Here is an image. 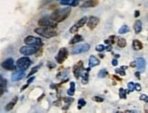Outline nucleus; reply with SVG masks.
Segmentation results:
<instances>
[{
    "label": "nucleus",
    "instance_id": "48",
    "mask_svg": "<svg viewBox=\"0 0 148 113\" xmlns=\"http://www.w3.org/2000/svg\"><path fill=\"white\" fill-rule=\"evenodd\" d=\"M119 57H120V56L118 55V54H116V55H115V58H119Z\"/></svg>",
    "mask_w": 148,
    "mask_h": 113
},
{
    "label": "nucleus",
    "instance_id": "7",
    "mask_svg": "<svg viewBox=\"0 0 148 113\" xmlns=\"http://www.w3.org/2000/svg\"><path fill=\"white\" fill-rule=\"evenodd\" d=\"M68 55H69V52H68V49L66 48H61L58 52V55L56 56V61L58 63L61 64L63 63L64 61L66 60V58H68Z\"/></svg>",
    "mask_w": 148,
    "mask_h": 113
},
{
    "label": "nucleus",
    "instance_id": "11",
    "mask_svg": "<svg viewBox=\"0 0 148 113\" xmlns=\"http://www.w3.org/2000/svg\"><path fill=\"white\" fill-rule=\"evenodd\" d=\"M1 66L5 69H6V70H10V71L15 70V62H14L13 58H8V59H6L5 61L2 62Z\"/></svg>",
    "mask_w": 148,
    "mask_h": 113
},
{
    "label": "nucleus",
    "instance_id": "29",
    "mask_svg": "<svg viewBox=\"0 0 148 113\" xmlns=\"http://www.w3.org/2000/svg\"><path fill=\"white\" fill-rule=\"evenodd\" d=\"M39 67H40V66H36V67H34L32 69V70L30 71V72L29 73V75H27V77H31V76H32L33 74H35V73L36 72H38V70H39Z\"/></svg>",
    "mask_w": 148,
    "mask_h": 113
},
{
    "label": "nucleus",
    "instance_id": "26",
    "mask_svg": "<svg viewBox=\"0 0 148 113\" xmlns=\"http://www.w3.org/2000/svg\"><path fill=\"white\" fill-rule=\"evenodd\" d=\"M128 90H124L123 88H120L119 90V96L121 99H126V94H128Z\"/></svg>",
    "mask_w": 148,
    "mask_h": 113
},
{
    "label": "nucleus",
    "instance_id": "12",
    "mask_svg": "<svg viewBox=\"0 0 148 113\" xmlns=\"http://www.w3.org/2000/svg\"><path fill=\"white\" fill-rule=\"evenodd\" d=\"M25 76V71L21 70V69H18V70H16L15 72L12 74L11 76V80L16 82V81H18L20 79H22Z\"/></svg>",
    "mask_w": 148,
    "mask_h": 113
},
{
    "label": "nucleus",
    "instance_id": "39",
    "mask_svg": "<svg viewBox=\"0 0 148 113\" xmlns=\"http://www.w3.org/2000/svg\"><path fill=\"white\" fill-rule=\"evenodd\" d=\"M140 100H144L145 102L148 101V98H147V96H146V95H141V96H140Z\"/></svg>",
    "mask_w": 148,
    "mask_h": 113
},
{
    "label": "nucleus",
    "instance_id": "36",
    "mask_svg": "<svg viewBox=\"0 0 148 113\" xmlns=\"http://www.w3.org/2000/svg\"><path fill=\"white\" fill-rule=\"evenodd\" d=\"M4 91H5V86L3 84H1V83H0V97H1L3 94H4Z\"/></svg>",
    "mask_w": 148,
    "mask_h": 113
},
{
    "label": "nucleus",
    "instance_id": "41",
    "mask_svg": "<svg viewBox=\"0 0 148 113\" xmlns=\"http://www.w3.org/2000/svg\"><path fill=\"white\" fill-rule=\"evenodd\" d=\"M112 66H117L118 65L117 59H116V58H114V59H112Z\"/></svg>",
    "mask_w": 148,
    "mask_h": 113
},
{
    "label": "nucleus",
    "instance_id": "38",
    "mask_svg": "<svg viewBox=\"0 0 148 113\" xmlns=\"http://www.w3.org/2000/svg\"><path fill=\"white\" fill-rule=\"evenodd\" d=\"M0 83L3 84L4 86H6V80L2 77V76H1V75H0Z\"/></svg>",
    "mask_w": 148,
    "mask_h": 113
},
{
    "label": "nucleus",
    "instance_id": "25",
    "mask_svg": "<svg viewBox=\"0 0 148 113\" xmlns=\"http://www.w3.org/2000/svg\"><path fill=\"white\" fill-rule=\"evenodd\" d=\"M98 76H99V78H101V79H104V78L108 76V71L106 70L105 69H101L100 72H99V74H98Z\"/></svg>",
    "mask_w": 148,
    "mask_h": 113
},
{
    "label": "nucleus",
    "instance_id": "31",
    "mask_svg": "<svg viewBox=\"0 0 148 113\" xmlns=\"http://www.w3.org/2000/svg\"><path fill=\"white\" fill-rule=\"evenodd\" d=\"M133 90H135V83L129 82L128 83V92L130 93V92L133 91Z\"/></svg>",
    "mask_w": 148,
    "mask_h": 113
},
{
    "label": "nucleus",
    "instance_id": "1",
    "mask_svg": "<svg viewBox=\"0 0 148 113\" xmlns=\"http://www.w3.org/2000/svg\"><path fill=\"white\" fill-rule=\"evenodd\" d=\"M71 8L69 6H67V7L59 8V9L54 10L50 17L54 22L60 23V22L64 21L71 15Z\"/></svg>",
    "mask_w": 148,
    "mask_h": 113
},
{
    "label": "nucleus",
    "instance_id": "4",
    "mask_svg": "<svg viewBox=\"0 0 148 113\" xmlns=\"http://www.w3.org/2000/svg\"><path fill=\"white\" fill-rule=\"evenodd\" d=\"M39 27H51V28H57L56 22H54L50 17H42L38 21Z\"/></svg>",
    "mask_w": 148,
    "mask_h": 113
},
{
    "label": "nucleus",
    "instance_id": "27",
    "mask_svg": "<svg viewBox=\"0 0 148 113\" xmlns=\"http://www.w3.org/2000/svg\"><path fill=\"white\" fill-rule=\"evenodd\" d=\"M115 39H116V36H111L109 37V39H105V44H107V45H112L114 42H115Z\"/></svg>",
    "mask_w": 148,
    "mask_h": 113
},
{
    "label": "nucleus",
    "instance_id": "49",
    "mask_svg": "<svg viewBox=\"0 0 148 113\" xmlns=\"http://www.w3.org/2000/svg\"><path fill=\"white\" fill-rule=\"evenodd\" d=\"M58 1H63V0H58Z\"/></svg>",
    "mask_w": 148,
    "mask_h": 113
},
{
    "label": "nucleus",
    "instance_id": "34",
    "mask_svg": "<svg viewBox=\"0 0 148 113\" xmlns=\"http://www.w3.org/2000/svg\"><path fill=\"white\" fill-rule=\"evenodd\" d=\"M92 100H94V101L96 102H103L104 99L102 98V97H98V96H94L93 98H92Z\"/></svg>",
    "mask_w": 148,
    "mask_h": 113
},
{
    "label": "nucleus",
    "instance_id": "32",
    "mask_svg": "<svg viewBox=\"0 0 148 113\" xmlns=\"http://www.w3.org/2000/svg\"><path fill=\"white\" fill-rule=\"evenodd\" d=\"M95 49H96L98 52H102L103 50H105V47H104L103 45H97Z\"/></svg>",
    "mask_w": 148,
    "mask_h": 113
},
{
    "label": "nucleus",
    "instance_id": "10",
    "mask_svg": "<svg viewBox=\"0 0 148 113\" xmlns=\"http://www.w3.org/2000/svg\"><path fill=\"white\" fill-rule=\"evenodd\" d=\"M87 27H89V29L92 30L98 26V24L100 23V19L97 17H90L87 19Z\"/></svg>",
    "mask_w": 148,
    "mask_h": 113
},
{
    "label": "nucleus",
    "instance_id": "44",
    "mask_svg": "<svg viewBox=\"0 0 148 113\" xmlns=\"http://www.w3.org/2000/svg\"><path fill=\"white\" fill-rule=\"evenodd\" d=\"M48 67H50V69H52V67H55V65H54V64H51V62H50V63L48 64Z\"/></svg>",
    "mask_w": 148,
    "mask_h": 113
},
{
    "label": "nucleus",
    "instance_id": "18",
    "mask_svg": "<svg viewBox=\"0 0 148 113\" xmlns=\"http://www.w3.org/2000/svg\"><path fill=\"white\" fill-rule=\"evenodd\" d=\"M87 19H88V17H82L81 18V19L79 20V21L77 22V23L75 24V27H77V28H81V27H84V25L86 24V22H87Z\"/></svg>",
    "mask_w": 148,
    "mask_h": 113
},
{
    "label": "nucleus",
    "instance_id": "19",
    "mask_svg": "<svg viewBox=\"0 0 148 113\" xmlns=\"http://www.w3.org/2000/svg\"><path fill=\"white\" fill-rule=\"evenodd\" d=\"M143 25H142V22L140 20H136L135 23V26H133V28H135V34H139V33L142 31L143 28Z\"/></svg>",
    "mask_w": 148,
    "mask_h": 113
},
{
    "label": "nucleus",
    "instance_id": "5",
    "mask_svg": "<svg viewBox=\"0 0 148 113\" xmlns=\"http://www.w3.org/2000/svg\"><path fill=\"white\" fill-rule=\"evenodd\" d=\"M24 42L26 45L29 46H36V47H41L42 46V41L39 37L33 36H27L24 39Z\"/></svg>",
    "mask_w": 148,
    "mask_h": 113
},
{
    "label": "nucleus",
    "instance_id": "8",
    "mask_svg": "<svg viewBox=\"0 0 148 113\" xmlns=\"http://www.w3.org/2000/svg\"><path fill=\"white\" fill-rule=\"evenodd\" d=\"M39 50V48H38V47L36 46H25V47H22L21 48L19 49L20 53L22 54V55L24 56H29V55H33V54H35L37 51Z\"/></svg>",
    "mask_w": 148,
    "mask_h": 113
},
{
    "label": "nucleus",
    "instance_id": "15",
    "mask_svg": "<svg viewBox=\"0 0 148 113\" xmlns=\"http://www.w3.org/2000/svg\"><path fill=\"white\" fill-rule=\"evenodd\" d=\"M135 66H136L137 69H138L139 70H141V71H142L143 69H144V67H145V60H144V58H136V61H135Z\"/></svg>",
    "mask_w": 148,
    "mask_h": 113
},
{
    "label": "nucleus",
    "instance_id": "2",
    "mask_svg": "<svg viewBox=\"0 0 148 113\" xmlns=\"http://www.w3.org/2000/svg\"><path fill=\"white\" fill-rule=\"evenodd\" d=\"M35 33L39 34V36H43L45 39H50V37L57 36V31L54 28H51V27H39L35 29Z\"/></svg>",
    "mask_w": 148,
    "mask_h": 113
},
{
    "label": "nucleus",
    "instance_id": "47",
    "mask_svg": "<svg viewBox=\"0 0 148 113\" xmlns=\"http://www.w3.org/2000/svg\"><path fill=\"white\" fill-rule=\"evenodd\" d=\"M135 62H132V64H131V67H135Z\"/></svg>",
    "mask_w": 148,
    "mask_h": 113
},
{
    "label": "nucleus",
    "instance_id": "40",
    "mask_svg": "<svg viewBox=\"0 0 148 113\" xmlns=\"http://www.w3.org/2000/svg\"><path fill=\"white\" fill-rule=\"evenodd\" d=\"M141 85L140 84H138V83H136V84H135V89H136V90H138V91H140L141 90Z\"/></svg>",
    "mask_w": 148,
    "mask_h": 113
},
{
    "label": "nucleus",
    "instance_id": "28",
    "mask_svg": "<svg viewBox=\"0 0 148 113\" xmlns=\"http://www.w3.org/2000/svg\"><path fill=\"white\" fill-rule=\"evenodd\" d=\"M117 45L122 48H125V46H126V40L124 39H119L117 41Z\"/></svg>",
    "mask_w": 148,
    "mask_h": 113
},
{
    "label": "nucleus",
    "instance_id": "33",
    "mask_svg": "<svg viewBox=\"0 0 148 113\" xmlns=\"http://www.w3.org/2000/svg\"><path fill=\"white\" fill-rule=\"evenodd\" d=\"M78 31H79V28H77L74 25L69 28V32H71V34H76V33H78Z\"/></svg>",
    "mask_w": 148,
    "mask_h": 113
},
{
    "label": "nucleus",
    "instance_id": "17",
    "mask_svg": "<svg viewBox=\"0 0 148 113\" xmlns=\"http://www.w3.org/2000/svg\"><path fill=\"white\" fill-rule=\"evenodd\" d=\"M81 41H83V37L81 36V35H79V34H77V33H76L75 36H73L72 39H71V41H69V44L74 45V44H76V43L81 42Z\"/></svg>",
    "mask_w": 148,
    "mask_h": 113
},
{
    "label": "nucleus",
    "instance_id": "22",
    "mask_svg": "<svg viewBox=\"0 0 148 113\" xmlns=\"http://www.w3.org/2000/svg\"><path fill=\"white\" fill-rule=\"evenodd\" d=\"M67 93L69 96H71V97H72L73 95H74V93H75V83L73 82V81L71 82V87H69V88L68 89Z\"/></svg>",
    "mask_w": 148,
    "mask_h": 113
},
{
    "label": "nucleus",
    "instance_id": "3",
    "mask_svg": "<svg viewBox=\"0 0 148 113\" xmlns=\"http://www.w3.org/2000/svg\"><path fill=\"white\" fill-rule=\"evenodd\" d=\"M31 60L29 59L27 57H23V58H20L19 59H17L16 66L18 69H21V70H27L31 65Z\"/></svg>",
    "mask_w": 148,
    "mask_h": 113
},
{
    "label": "nucleus",
    "instance_id": "24",
    "mask_svg": "<svg viewBox=\"0 0 148 113\" xmlns=\"http://www.w3.org/2000/svg\"><path fill=\"white\" fill-rule=\"evenodd\" d=\"M129 31H130V28H129V27H127L126 25H123V26H122L121 28L118 30V33L122 35V34H125V33L129 32Z\"/></svg>",
    "mask_w": 148,
    "mask_h": 113
},
{
    "label": "nucleus",
    "instance_id": "9",
    "mask_svg": "<svg viewBox=\"0 0 148 113\" xmlns=\"http://www.w3.org/2000/svg\"><path fill=\"white\" fill-rule=\"evenodd\" d=\"M83 70H84V67H83L82 61H79L73 67V75H74V77H75L76 79H79V78L81 77V75Z\"/></svg>",
    "mask_w": 148,
    "mask_h": 113
},
{
    "label": "nucleus",
    "instance_id": "37",
    "mask_svg": "<svg viewBox=\"0 0 148 113\" xmlns=\"http://www.w3.org/2000/svg\"><path fill=\"white\" fill-rule=\"evenodd\" d=\"M72 101H73L72 98H65V99H64V102H66V103H67V106L69 105V103H71Z\"/></svg>",
    "mask_w": 148,
    "mask_h": 113
},
{
    "label": "nucleus",
    "instance_id": "14",
    "mask_svg": "<svg viewBox=\"0 0 148 113\" xmlns=\"http://www.w3.org/2000/svg\"><path fill=\"white\" fill-rule=\"evenodd\" d=\"M100 65V59L97 58L95 56H90L89 58V67H94L96 66Z\"/></svg>",
    "mask_w": 148,
    "mask_h": 113
},
{
    "label": "nucleus",
    "instance_id": "21",
    "mask_svg": "<svg viewBox=\"0 0 148 113\" xmlns=\"http://www.w3.org/2000/svg\"><path fill=\"white\" fill-rule=\"evenodd\" d=\"M133 48L135 50H141L143 48L142 42L137 40V39H135V40L133 41Z\"/></svg>",
    "mask_w": 148,
    "mask_h": 113
},
{
    "label": "nucleus",
    "instance_id": "43",
    "mask_svg": "<svg viewBox=\"0 0 148 113\" xmlns=\"http://www.w3.org/2000/svg\"><path fill=\"white\" fill-rule=\"evenodd\" d=\"M139 16H140V12H139L138 10H136L135 13V17H138Z\"/></svg>",
    "mask_w": 148,
    "mask_h": 113
},
{
    "label": "nucleus",
    "instance_id": "13",
    "mask_svg": "<svg viewBox=\"0 0 148 113\" xmlns=\"http://www.w3.org/2000/svg\"><path fill=\"white\" fill-rule=\"evenodd\" d=\"M99 5V0H87L81 5L82 8H89V7H95Z\"/></svg>",
    "mask_w": 148,
    "mask_h": 113
},
{
    "label": "nucleus",
    "instance_id": "6",
    "mask_svg": "<svg viewBox=\"0 0 148 113\" xmlns=\"http://www.w3.org/2000/svg\"><path fill=\"white\" fill-rule=\"evenodd\" d=\"M90 44L88 43H83V44H80L78 46L74 47L71 50V54L72 55H77V54H81V53H85V52L89 51L90 50Z\"/></svg>",
    "mask_w": 148,
    "mask_h": 113
},
{
    "label": "nucleus",
    "instance_id": "20",
    "mask_svg": "<svg viewBox=\"0 0 148 113\" xmlns=\"http://www.w3.org/2000/svg\"><path fill=\"white\" fill-rule=\"evenodd\" d=\"M17 100H18V98H17V97H15V98H14L13 100H12L11 101H10L9 103H8V105L6 106V110H11V109H13L14 107H15L16 103L17 102Z\"/></svg>",
    "mask_w": 148,
    "mask_h": 113
},
{
    "label": "nucleus",
    "instance_id": "35",
    "mask_svg": "<svg viewBox=\"0 0 148 113\" xmlns=\"http://www.w3.org/2000/svg\"><path fill=\"white\" fill-rule=\"evenodd\" d=\"M115 72L118 73V74H120V75H122V76H125V72L123 71V69H116Z\"/></svg>",
    "mask_w": 148,
    "mask_h": 113
},
{
    "label": "nucleus",
    "instance_id": "46",
    "mask_svg": "<svg viewBox=\"0 0 148 113\" xmlns=\"http://www.w3.org/2000/svg\"><path fill=\"white\" fill-rule=\"evenodd\" d=\"M27 87H29V84H27H27H26V85H25V86H24V87H23V88H21V90H24V89H25V88H27Z\"/></svg>",
    "mask_w": 148,
    "mask_h": 113
},
{
    "label": "nucleus",
    "instance_id": "30",
    "mask_svg": "<svg viewBox=\"0 0 148 113\" xmlns=\"http://www.w3.org/2000/svg\"><path fill=\"white\" fill-rule=\"evenodd\" d=\"M85 105H86V101H85V100H83V99H80L79 101H78V108H79V109H81V108Z\"/></svg>",
    "mask_w": 148,
    "mask_h": 113
},
{
    "label": "nucleus",
    "instance_id": "45",
    "mask_svg": "<svg viewBox=\"0 0 148 113\" xmlns=\"http://www.w3.org/2000/svg\"><path fill=\"white\" fill-rule=\"evenodd\" d=\"M135 76L137 77V79H140V73L139 72H135Z\"/></svg>",
    "mask_w": 148,
    "mask_h": 113
},
{
    "label": "nucleus",
    "instance_id": "23",
    "mask_svg": "<svg viewBox=\"0 0 148 113\" xmlns=\"http://www.w3.org/2000/svg\"><path fill=\"white\" fill-rule=\"evenodd\" d=\"M81 76L82 77V79H81V83H82L83 85L87 84V83H88V81H89V71L86 70V72H84L83 74L81 73Z\"/></svg>",
    "mask_w": 148,
    "mask_h": 113
},
{
    "label": "nucleus",
    "instance_id": "42",
    "mask_svg": "<svg viewBox=\"0 0 148 113\" xmlns=\"http://www.w3.org/2000/svg\"><path fill=\"white\" fill-rule=\"evenodd\" d=\"M34 79H35V76H33V77H31L30 79H29V80H27V84L29 85V84H30L31 82H32L33 80H34Z\"/></svg>",
    "mask_w": 148,
    "mask_h": 113
},
{
    "label": "nucleus",
    "instance_id": "16",
    "mask_svg": "<svg viewBox=\"0 0 148 113\" xmlns=\"http://www.w3.org/2000/svg\"><path fill=\"white\" fill-rule=\"evenodd\" d=\"M61 5H66V6H76L80 4V0H63V1H60Z\"/></svg>",
    "mask_w": 148,
    "mask_h": 113
}]
</instances>
